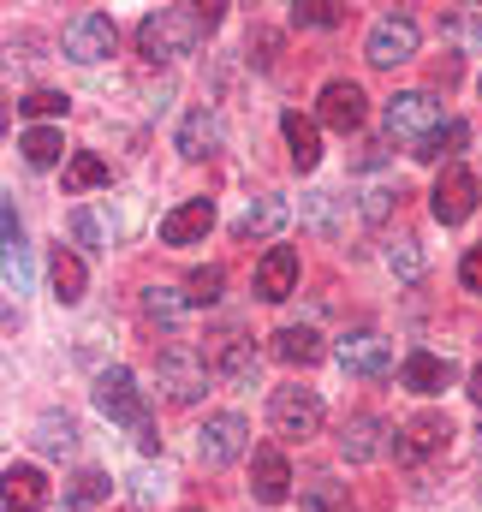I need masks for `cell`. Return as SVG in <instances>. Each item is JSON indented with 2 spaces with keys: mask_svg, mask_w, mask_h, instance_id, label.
<instances>
[{
  "mask_svg": "<svg viewBox=\"0 0 482 512\" xmlns=\"http://www.w3.org/2000/svg\"><path fill=\"white\" fill-rule=\"evenodd\" d=\"M292 24H298V30H334V24H346V6H334V0H304V6H292Z\"/></svg>",
  "mask_w": 482,
  "mask_h": 512,
  "instance_id": "obj_29",
  "label": "cell"
},
{
  "mask_svg": "<svg viewBox=\"0 0 482 512\" xmlns=\"http://www.w3.org/2000/svg\"><path fill=\"white\" fill-rule=\"evenodd\" d=\"M447 417L441 411H423V417H411L405 429H399V441H393V453H399V465H417V459H429V453H441L447 447Z\"/></svg>",
  "mask_w": 482,
  "mask_h": 512,
  "instance_id": "obj_13",
  "label": "cell"
},
{
  "mask_svg": "<svg viewBox=\"0 0 482 512\" xmlns=\"http://www.w3.org/2000/svg\"><path fill=\"white\" fill-rule=\"evenodd\" d=\"M310 227H316V233H334V191H322V197H316V215H310Z\"/></svg>",
  "mask_w": 482,
  "mask_h": 512,
  "instance_id": "obj_39",
  "label": "cell"
},
{
  "mask_svg": "<svg viewBox=\"0 0 482 512\" xmlns=\"http://www.w3.org/2000/svg\"><path fill=\"white\" fill-rule=\"evenodd\" d=\"M322 399H316V387H274V399H268V423H274V435L280 441H310V435H322Z\"/></svg>",
  "mask_w": 482,
  "mask_h": 512,
  "instance_id": "obj_4",
  "label": "cell"
},
{
  "mask_svg": "<svg viewBox=\"0 0 482 512\" xmlns=\"http://www.w3.org/2000/svg\"><path fill=\"white\" fill-rule=\"evenodd\" d=\"M482 203V179L465 167V161H453V167H441V179H435V191H429V209H435V221L441 227H459V221H471Z\"/></svg>",
  "mask_w": 482,
  "mask_h": 512,
  "instance_id": "obj_5",
  "label": "cell"
},
{
  "mask_svg": "<svg viewBox=\"0 0 482 512\" xmlns=\"http://www.w3.org/2000/svg\"><path fill=\"white\" fill-rule=\"evenodd\" d=\"M387 268H393L399 280H423V251H417L411 239H399V245H387Z\"/></svg>",
  "mask_w": 482,
  "mask_h": 512,
  "instance_id": "obj_34",
  "label": "cell"
},
{
  "mask_svg": "<svg viewBox=\"0 0 482 512\" xmlns=\"http://www.w3.org/2000/svg\"><path fill=\"white\" fill-rule=\"evenodd\" d=\"M72 227H78V239H84V245H96V239H102V227H96V215H84V209L72 215Z\"/></svg>",
  "mask_w": 482,
  "mask_h": 512,
  "instance_id": "obj_41",
  "label": "cell"
},
{
  "mask_svg": "<svg viewBox=\"0 0 482 512\" xmlns=\"http://www.w3.org/2000/svg\"><path fill=\"white\" fill-rule=\"evenodd\" d=\"M471 399H477V405H482V364H477V370H471Z\"/></svg>",
  "mask_w": 482,
  "mask_h": 512,
  "instance_id": "obj_43",
  "label": "cell"
},
{
  "mask_svg": "<svg viewBox=\"0 0 482 512\" xmlns=\"http://www.w3.org/2000/svg\"><path fill=\"white\" fill-rule=\"evenodd\" d=\"M328 507H340V483H328V477H322V483L310 489V512H328Z\"/></svg>",
  "mask_w": 482,
  "mask_h": 512,
  "instance_id": "obj_38",
  "label": "cell"
},
{
  "mask_svg": "<svg viewBox=\"0 0 482 512\" xmlns=\"http://www.w3.org/2000/svg\"><path fill=\"white\" fill-rule=\"evenodd\" d=\"M435 126H447V120H441V102H435L429 90H405V96L387 102V137H399V143L417 149Z\"/></svg>",
  "mask_w": 482,
  "mask_h": 512,
  "instance_id": "obj_7",
  "label": "cell"
},
{
  "mask_svg": "<svg viewBox=\"0 0 482 512\" xmlns=\"http://www.w3.org/2000/svg\"><path fill=\"white\" fill-rule=\"evenodd\" d=\"M96 411H102V417H114V423H125V429L137 435V447H143V453H155V447H161L155 417H149V399H143V387L131 382V370H102V376H96Z\"/></svg>",
  "mask_w": 482,
  "mask_h": 512,
  "instance_id": "obj_2",
  "label": "cell"
},
{
  "mask_svg": "<svg viewBox=\"0 0 482 512\" xmlns=\"http://www.w3.org/2000/svg\"><path fill=\"white\" fill-rule=\"evenodd\" d=\"M250 495L262 507H280L292 495V465H286L280 447H256V459H250Z\"/></svg>",
  "mask_w": 482,
  "mask_h": 512,
  "instance_id": "obj_14",
  "label": "cell"
},
{
  "mask_svg": "<svg viewBox=\"0 0 482 512\" xmlns=\"http://www.w3.org/2000/svg\"><path fill=\"white\" fill-rule=\"evenodd\" d=\"M114 48H120V30H114V18H108V12H84V18H72V24H66V60L96 66V60H108Z\"/></svg>",
  "mask_w": 482,
  "mask_h": 512,
  "instance_id": "obj_10",
  "label": "cell"
},
{
  "mask_svg": "<svg viewBox=\"0 0 482 512\" xmlns=\"http://www.w3.org/2000/svg\"><path fill=\"white\" fill-rule=\"evenodd\" d=\"M24 280H30V256L18 245V251H6V292H24Z\"/></svg>",
  "mask_w": 482,
  "mask_h": 512,
  "instance_id": "obj_36",
  "label": "cell"
},
{
  "mask_svg": "<svg viewBox=\"0 0 482 512\" xmlns=\"http://www.w3.org/2000/svg\"><path fill=\"white\" fill-rule=\"evenodd\" d=\"M209 370H215V382H227V387H256V340L221 334L209 346Z\"/></svg>",
  "mask_w": 482,
  "mask_h": 512,
  "instance_id": "obj_12",
  "label": "cell"
},
{
  "mask_svg": "<svg viewBox=\"0 0 482 512\" xmlns=\"http://www.w3.org/2000/svg\"><path fill=\"white\" fill-rule=\"evenodd\" d=\"M435 84H459V60H453V54H447V60L435 66Z\"/></svg>",
  "mask_w": 482,
  "mask_h": 512,
  "instance_id": "obj_42",
  "label": "cell"
},
{
  "mask_svg": "<svg viewBox=\"0 0 482 512\" xmlns=\"http://www.w3.org/2000/svg\"><path fill=\"white\" fill-rule=\"evenodd\" d=\"M155 376H161V393H167L173 405H197V399L209 393V382H215L209 358L191 352V346H167V352L155 358Z\"/></svg>",
  "mask_w": 482,
  "mask_h": 512,
  "instance_id": "obj_3",
  "label": "cell"
},
{
  "mask_svg": "<svg viewBox=\"0 0 482 512\" xmlns=\"http://www.w3.org/2000/svg\"><path fill=\"white\" fill-rule=\"evenodd\" d=\"M209 227H215V203L191 197L173 215H161V245H197V239H209Z\"/></svg>",
  "mask_w": 482,
  "mask_h": 512,
  "instance_id": "obj_16",
  "label": "cell"
},
{
  "mask_svg": "<svg viewBox=\"0 0 482 512\" xmlns=\"http://www.w3.org/2000/svg\"><path fill=\"white\" fill-rule=\"evenodd\" d=\"M108 495H114L108 471H78V477H72V507H96V501H108Z\"/></svg>",
  "mask_w": 482,
  "mask_h": 512,
  "instance_id": "obj_32",
  "label": "cell"
},
{
  "mask_svg": "<svg viewBox=\"0 0 482 512\" xmlns=\"http://www.w3.org/2000/svg\"><path fill=\"white\" fill-rule=\"evenodd\" d=\"M221 286H227V274L209 262V268H191V280H185V298H191V304H215V298H221Z\"/></svg>",
  "mask_w": 482,
  "mask_h": 512,
  "instance_id": "obj_31",
  "label": "cell"
},
{
  "mask_svg": "<svg viewBox=\"0 0 482 512\" xmlns=\"http://www.w3.org/2000/svg\"><path fill=\"white\" fill-rule=\"evenodd\" d=\"M381 161H387V143H381V137L358 143V167H381Z\"/></svg>",
  "mask_w": 482,
  "mask_h": 512,
  "instance_id": "obj_40",
  "label": "cell"
},
{
  "mask_svg": "<svg viewBox=\"0 0 482 512\" xmlns=\"http://www.w3.org/2000/svg\"><path fill=\"white\" fill-rule=\"evenodd\" d=\"M363 114H369V102H363V90L352 84V78H334V84H322V96H316V120L334 131H352L363 126Z\"/></svg>",
  "mask_w": 482,
  "mask_h": 512,
  "instance_id": "obj_11",
  "label": "cell"
},
{
  "mask_svg": "<svg viewBox=\"0 0 482 512\" xmlns=\"http://www.w3.org/2000/svg\"><path fill=\"white\" fill-rule=\"evenodd\" d=\"M459 280H465L471 292H482V245H471V251H465V262H459Z\"/></svg>",
  "mask_w": 482,
  "mask_h": 512,
  "instance_id": "obj_37",
  "label": "cell"
},
{
  "mask_svg": "<svg viewBox=\"0 0 482 512\" xmlns=\"http://www.w3.org/2000/svg\"><path fill=\"white\" fill-rule=\"evenodd\" d=\"M340 453L352 459V465H369V459H381L387 453V423L381 417H346V429H340Z\"/></svg>",
  "mask_w": 482,
  "mask_h": 512,
  "instance_id": "obj_18",
  "label": "cell"
},
{
  "mask_svg": "<svg viewBox=\"0 0 482 512\" xmlns=\"http://www.w3.org/2000/svg\"><path fill=\"white\" fill-rule=\"evenodd\" d=\"M48 507V477L36 465H6V512H42Z\"/></svg>",
  "mask_w": 482,
  "mask_h": 512,
  "instance_id": "obj_22",
  "label": "cell"
},
{
  "mask_svg": "<svg viewBox=\"0 0 482 512\" xmlns=\"http://www.w3.org/2000/svg\"><path fill=\"white\" fill-rule=\"evenodd\" d=\"M334 358H340V370L358 376V382H387V376H393V346H387L375 328L346 334V340L334 346Z\"/></svg>",
  "mask_w": 482,
  "mask_h": 512,
  "instance_id": "obj_8",
  "label": "cell"
},
{
  "mask_svg": "<svg viewBox=\"0 0 482 512\" xmlns=\"http://www.w3.org/2000/svg\"><path fill=\"white\" fill-rule=\"evenodd\" d=\"M417 42H423L417 18L387 12V18H375V30H369L363 54H369V66H399V60H411V54H417Z\"/></svg>",
  "mask_w": 482,
  "mask_h": 512,
  "instance_id": "obj_9",
  "label": "cell"
},
{
  "mask_svg": "<svg viewBox=\"0 0 482 512\" xmlns=\"http://www.w3.org/2000/svg\"><path fill=\"white\" fill-rule=\"evenodd\" d=\"M280 137H286L298 173H310V167L322 161V126H316V120H304V114H280Z\"/></svg>",
  "mask_w": 482,
  "mask_h": 512,
  "instance_id": "obj_23",
  "label": "cell"
},
{
  "mask_svg": "<svg viewBox=\"0 0 482 512\" xmlns=\"http://www.w3.org/2000/svg\"><path fill=\"white\" fill-rule=\"evenodd\" d=\"M48 280H54V298H60V304H78V298H84V280H90V274H84V262H78V256L60 245V251L48 256Z\"/></svg>",
  "mask_w": 482,
  "mask_h": 512,
  "instance_id": "obj_26",
  "label": "cell"
},
{
  "mask_svg": "<svg viewBox=\"0 0 482 512\" xmlns=\"http://www.w3.org/2000/svg\"><path fill=\"white\" fill-rule=\"evenodd\" d=\"M292 286H298V251L292 245H274V251L256 262V298L262 304H280V298H292Z\"/></svg>",
  "mask_w": 482,
  "mask_h": 512,
  "instance_id": "obj_15",
  "label": "cell"
},
{
  "mask_svg": "<svg viewBox=\"0 0 482 512\" xmlns=\"http://www.w3.org/2000/svg\"><path fill=\"white\" fill-rule=\"evenodd\" d=\"M18 108H24L30 120H60V114H66V96H60V90H30Z\"/></svg>",
  "mask_w": 482,
  "mask_h": 512,
  "instance_id": "obj_35",
  "label": "cell"
},
{
  "mask_svg": "<svg viewBox=\"0 0 482 512\" xmlns=\"http://www.w3.org/2000/svg\"><path fill=\"white\" fill-rule=\"evenodd\" d=\"M185 304H191V298H185L179 286H143V292H137L143 322H149V328H167V334L185 322Z\"/></svg>",
  "mask_w": 482,
  "mask_h": 512,
  "instance_id": "obj_20",
  "label": "cell"
},
{
  "mask_svg": "<svg viewBox=\"0 0 482 512\" xmlns=\"http://www.w3.org/2000/svg\"><path fill=\"white\" fill-rule=\"evenodd\" d=\"M18 149H24V161H30V167H54V161L66 155V137H60L54 126H36V131H24V143H18Z\"/></svg>",
  "mask_w": 482,
  "mask_h": 512,
  "instance_id": "obj_28",
  "label": "cell"
},
{
  "mask_svg": "<svg viewBox=\"0 0 482 512\" xmlns=\"http://www.w3.org/2000/svg\"><path fill=\"white\" fill-rule=\"evenodd\" d=\"M286 221H292L286 197H256V203L239 215V227H233V233H239V245H256V239H274Z\"/></svg>",
  "mask_w": 482,
  "mask_h": 512,
  "instance_id": "obj_19",
  "label": "cell"
},
{
  "mask_svg": "<svg viewBox=\"0 0 482 512\" xmlns=\"http://www.w3.org/2000/svg\"><path fill=\"white\" fill-rule=\"evenodd\" d=\"M399 382L411 387V393H441V387L453 382V364H447V358H435V352H411V358H405V370H399Z\"/></svg>",
  "mask_w": 482,
  "mask_h": 512,
  "instance_id": "obj_24",
  "label": "cell"
},
{
  "mask_svg": "<svg viewBox=\"0 0 482 512\" xmlns=\"http://www.w3.org/2000/svg\"><path fill=\"white\" fill-rule=\"evenodd\" d=\"M96 185H108V161L102 155H72L66 161V197H84Z\"/></svg>",
  "mask_w": 482,
  "mask_h": 512,
  "instance_id": "obj_27",
  "label": "cell"
},
{
  "mask_svg": "<svg viewBox=\"0 0 482 512\" xmlns=\"http://www.w3.org/2000/svg\"><path fill=\"white\" fill-rule=\"evenodd\" d=\"M465 137H471V126H465V120H447V126L429 131L411 155H417V161H435V167H441V161L453 167V161H459V149H465Z\"/></svg>",
  "mask_w": 482,
  "mask_h": 512,
  "instance_id": "obj_25",
  "label": "cell"
},
{
  "mask_svg": "<svg viewBox=\"0 0 482 512\" xmlns=\"http://www.w3.org/2000/svg\"><path fill=\"white\" fill-rule=\"evenodd\" d=\"M173 149H179L185 161H209V155L221 149V114H215V108H191V114L179 120Z\"/></svg>",
  "mask_w": 482,
  "mask_h": 512,
  "instance_id": "obj_17",
  "label": "cell"
},
{
  "mask_svg": "<svg viewBox=\"0 0 482 512\" xmlns=\"http://www.w3.org/2000/svg\"><path fill=\"white\" fill-rule=\"evenodd\" d=\"M274 358L292 364V370H316V364L328 358V346H322L316 328H280V334H274Z\"/></svg>",
  "mask_w": 482,
  "mask_h": 512,
  "instance_id": "obj_21",
  "label": "cell"
},
{
  "mask_svg": "<svg viewBox=\"0 0 482 512\" xmlns=\"http://www.w3.org/2000/svg\"><path fill=\"white\" fill-rule=\"evenodd\" d=\"M227 12L209 0V6H161V12H149L143 24H137V48H143V60H185V54H197V42L221 24Z\"/></svg>",
  "mask_w": 482,
  "mask_h": 512,
  "instance_id": "obj_1",
  "label": "cell"
},
{
  "mask_svg": "<svg viewBox=\"0 0 482 512\" xmlns=\"http://www.w3.org/2000/svg\"><path fill=\"white\" fill-rule=\"evenodd\" d=\"M72 441H78V429H72V417H60V411H48V417L36 423V447H42V453H72Z\"/></svg>",
  "mask_w": 482,
  "mask_h": 512,
  "instance_id": "obj_30",
  "label": "cell"
},
{
  "mask_svg": "<svg viewBox=\"0 0 482 512\" xmlns=\"http://www.w3.org/2000/svg\"><path fill=\"white\" fill-rule=\"evenodd\" d=\"M244 447H250V423L239 411H215L197 429V465H209V471H227L233 459H244Z\"/></svg>",
  "mask_w": 482,
  "mask_h": 512,
  "instance_id": "obj_6",
  "label": "cell"
},
{
  "mask_svg": "<svg viewBox=\"0 0 482 512\" xmlns=\"http://www.w3.org/2000/svg\"><path fill=\"white\" fill-rule=\"evenodd\" d=\"M393 203H399V191H393V185H369V191L358 197V215L369 221V227H381V221L393 215Z\"/></svg>",
  "mask_w": 482,
  "mask_h": 512,
  "instance_id": "obj_33",
  "label": "cell"
}]
</instances>
